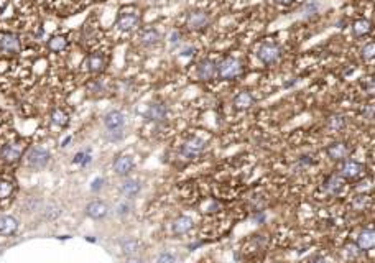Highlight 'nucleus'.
I'll use <instances>...</instances> for the list:
<instances>
[{
	"mask_svg": "<svg viewBox=\"0 0 375 263\" xmlns=\"http://www.w3.org/2000/svg\"><path fill=\"white\" fill-rule=\"evenodd\" d=\"M244 71V66L242 63L234 56H227L224 58L221 63L217 64V76L224 81H234L242 74Z\"/></svg>",
	"mask_w": 375,
	"mask_h": 263,
	"instance_id": "1",
	"label": "nucleus"
},
{
	"mask_svg": "<svg viewBox=\"0 0 375 263\" xmlns=\"http://www.w3.org/2000/svg\"><path fill=\"white\" fill-rule=\"evenodd\" d=\"M51 160V153L41 148V146H35V148H30L27 157H25V165L31 169H41L46 168Z\"/></svg>",
	"mask_w": 375,
	"mask_h": 263,
	"instance_id": "2",
	"label": "nucleus"
},
{
	"mask_svg": "<svg viewBox=\"0 0 375 263\" xmlns=\"http://www.w3.org/2000/svg\"><path fill=\"white\" fill-rule=\"evenodd\" d=\"M257 58H259V61L263 63L265 66H273V64H277L281 58V48L273 41H265L260 45L259 51H257Z\"/></svg>",
	"mask_w": 375,
	"mask_h": 263,
	"instance_id": "3",
	"label": "nucleus"
},
{
	"mask_svg": "<svg viewBox=\"0 0 375 263\" xmlns=\"http://www.w3.org/2000/svg\"><path fill=\"white\" fill-rule=\"evenodd\" d=\"M204 148H206V143H204L202 138L191 137L181 145L179 155H181V158H184V160H194V158H198L202 151H204Z\"/></svg>",
	"mask_w": 375,
	"mask_h": 263,
	"instance_id": "4",
	"label": "nucleus"
},
{
	"mask_svg": "<svg viewBox=\"0 0 375 263\" xmlns=\"http://www.w3.org/2000/svg\"><path fill=\"white\" fill-rule=\"evenodd\" d=\"M211 25V17L202 10H193L187 13L186 17V27L191 32H204V30Z\"/></svg>",
	"mask_w": 375,
	"mask_h": 263,
	"instance_id": "5",
	"label": "nucleus"
},
{
	"mask_svg": "<svg viewBox=\"0 0 375 263\" xmlns=\"http://www.w3.org/2000/svg\"><path fill=\"white\" fill-rule=\"evenodd\" d=\"M138 25H140V15L137 12L129 10V12H120L119 15H117L115 27L123 33L134 32Z\"/></svg>",
	"mask_w": 375,
	"mask_h": 263,
	"instance_id": "6",
	"label": "nucleus"
},
{
	"mask_svg": "<svg viewBox=\"0 0 375 263\" xmlns=\"http://www.w3.org/2000/svg\"><path fill=\"white\" fill-rule=\"evenodd\" d=\"M364 166L359 163L356 160H344L338 165V174L342 178V180H357L359 176L362 174Z\"/></svg>",
	"mask_w": 375,
	"mask_h": 263,
	"instance_id": "7",
	"label": "nucleus"
},
{
	"mask_svg": "<svg viewBox=\"0 0 375 263\" xmlns=\"http://www.w3.org/2000/svg\"><path fill=\"white\" fill-rule=\"evenodd\" d=\"M22 50V43L18 35L12 32H2L0 33V51L5 55H18Z\"/></svg>",
	"mask_w": 375,
	"mask_h": 263,
	"instance_id": "8",
	"label": "nucleus"
},
{
	"mask_svg": "<svg viewBox=\"0 0 375 263\" xmlns=\"http://www.w3.org/2000/svg\"><path fill=\"white\" fill-rule=\"evenodd\" d=\"M196 74H198V79L204 81V82H209L217 77V63L213 59H201L198 63V68H196Z\"/></svg>",
	"mask_w": 375,
	"mask_h": 263,
	"instance_id": "9",
	"label": "nucleus"
},
{
	"mask_svg": "<svg viewBox=\"0 0 375 263\" xmlns=\"http://www.w3.org/2000/svg\"><path fill=\"white\" fill-rule=\"evenodd\" d=\"M134 168H135V161L132 157H129V155H120V157H117L112 163L114 173L117 176H122V178L129 176L132 171H134Z\"/></svg>",
	"mask_w": 375,
	"mask_h": 263,
	"instance_id": "10",
	"label": "nucleus"
},
{
	"mask_svg": "<svg viewBox=\"0 0 375 263\" xmlns=\"http://www.w3.org/2000/svg\"><path fill=\"white\" fill-rule=\"evenodd\" d=\"M109 214V206L104 203V201H91V203L86 206V215L92 221H102L107 217Z\"/></svg>",
	"mask_w": 375,
	"mask_h": 263,
	"instance_id": "11",
	"label": "nucleus"
},
{
	"mask_svg": "<svg viewBox=\"0 0 375 263\" xmlns=\"http://www.w3.org/2000/svg\"><path fill=\"white\" fill-rule=\"evenodd\" d=\"M23 155V146L17 143H9L4 145L2 150H0V158H2L5 163H17Z\"/></svg>",
	"mask_w": 375,
	"mask_h": 263,
	"instance_id": "12",
	"label": "nucleus"
},
{
	"mask_svg": "<svg viewBox=\"0 0 375 263\" xmlns=\"http://www.w3.org/2000/svg\"><path fill=\"white\" fill-rule=\"evenodd\" d=\"M326 153L332 161L341 163V161L347 160V157H349V146L344 142H334L326 148Z\"/></svg>",
	"mask_w": 375,
	"mask_h": 263,
	"instance_id": "13",
	"label": "nucleus"
},
{
	"mask_svg": "<svg viewBox=\"0 0 375 263\" xmlns=\"http://www.w3.org/2000/svg\"><path fill=\"white\" fill-rule=\"evenodd\" d=\"M194 227V221L190 215H179L171 222V234L173 235H184Z\"/></svg>",
	"mask_w": 375,
	"mask_h": 263,
	"instance_id": "14",
	"label": "nucleus"
},
{
	"mask_svg": "<svg viewBox=\"0 0 375 263\" xmlns=\"http://www.w3.org/2000/svg\"><path fill=\"white\" fill-rule=\"evenodd\" d=\"M166 115H168V107L163 102H155L147 109L145 119L148 122H161L166 119Z\"/></svg>",
	"mask_w": 375,
	"mask_h": 263,
	"instance_id": "15",
	"label": "nucleus"
},
{
	"mask_svg": "<svg viewBox=\"0 0 375 263\" xmlns=\"http://www.w3.org/2000/svg\"><path fill=\"white\" fill-rule=\"evenodd\" d=\"M107 63H106V56L100 55V53H91V55L86 58V68L88 71L92 74H99L106 69Z\"/></svg>",
	"mask_w": 375,
	"mask_h": 263,
	"instance_id": "16",
	"label": "nucleus"
},
{
	"mask_svg": "<svg viewBox=\"0 0 375 263\" xmlns=\"http://www.w3.org/2000/svg\"><path fill=\"white\" fill-rule=\"evenodd\" d=\"M125 115L119 111H112L106 114L104 117V125L107 127V130H123L125 127Z\"/></svg>",
	"mask_w": 375,
	"mask_h": 263,
	"instance_id": "17",
	"label": "nucleus"
},
{
	"mask_svg": "<svg viewBox=\"0 0 375 263\" xmlns=\"http://www.w3.org/2000/svg\"><path fill=\"white\" fill-rule=\"evenodd\" d=\"M138 40L145 48H153L155 45H158L161 40V35L156 28H143L138 35Z\"/></svg>",
	"mask_w": 375,
	"mask_h": 263,
	"instance_id": "18",
	"label": "nucleus"
},
{
	"mask_svg": "<svg viewBox=\"0 0 375 263\" xmlns=\"http://www.w3.org/2000/svg\"><path fill=\"white\" fill-rule=\"evenodd\" d=\"M119 191L125 199H134L140 194V191H142V184H140L138 180H125L120 184Z\"/></svg>",
	"mask_w": 375,
	"mask_h": 263,
	"instance_id": "19",
	"label": "nucleus"
},
{
	"mask_svg": "<svg viewBox=\"0 0 375 263\" xmlns=\"http://www.w3.org/2000/svg\"><path fill=\"white\" fill-rule=\"evenodd\" d=\"M18 230V221L12 215H0V235L10 237L17 234Z\"/></svg>",
	"mask_w": 375,
	"mask_h": 263,
	"instance_id": "20",
	"label": "nucleus"
},
{
	"mask_svg": "<svg viewBox=\"0 0 375 263\" xmlns=\"http://www.w3.org/2000/svg\"><path fill=\"white\" fill-rule=\"evenodd\" d=\"M323 188H324V191L327 192V194H338V192H341L342 188H344V180H342V178L338 173H336V174H329L324 180Z\"/></svg>",
	"mask_w": 375,
	"mask_h": 263,
	"instance_id": "21",
	"label": "nucleus"
},
{
	"mask_svg": "<svg viewBox=\"0 0 375 263\" xmlns=\"http://www.w3.org/2000/svg\"><path fill=\"white\" fill-rule=\"evenodd\" d=\"M254 102H255L254 96L250 94V92H247V91L239 92V94L234 97V100H232L234 109H236V111H248L250 107L254 105Z\"/></svg>",
	"mask_w": 375,
	"mask_h": 263,
	"instance_id": "22",
	"label": "nucleus"
},
{
	"mask_svg": "<svg viewBox=\"0 0 375 263\" xmlns=\"http://www.w3.org/2000/svg\"><path fill=\"white\" fill-rule=\"evenodd\" d=\"M357 245H359V249L364 252L375 249V230H372V229L362 230L357 237Z\"/></svg>",
	"mask_w": 375,
	"mask_h": 263,
	"instance_id": "23",
	"label": "nucleus"
},
{
	"mask_svg": "<svg viewBox=\"0 0 375 263\" xmlns=\"http://www.w3.org/2000/svg\"><path fill=\"white\" fill-rule=\"evenodd\" d=\"M350 30H352V35L356 38H362V36H367L372 32V23L369 20H365V18H357V20L352 21Z\"/></svg>",
	"mask_w": 375,
	"mask_h": 263,
	"instance_id": "24",
	"label": "nucleus"
},
{
	"mask_svg": "<svg viewBox=\"0 0 375 263\" xmlns=\"http://www.w3.org/2000/svg\"><path fill=\"white\" fill-rule=\"evenodd\" d=\"M140 250H142V244L137 238H123L120 242V252L125 257H134Z\"/></svg>",
	"mask_w": 375,
	"mask_h": 263,
	"instance_id": "25",
	"label": "nucleus"
},
{
	"mask_svg": "<svg viewBox=\"0 0 375 263\" xmlns=\"http://www.w3.org/2000/svg\"><path fill=\"white\" fill-rule=\"evenodd\" d=\"M68 48V40L65 36H51L48 40V50L53 51V53H62Z\"/></svg>",
	"mask_w": 375,
	"mask_h": 263,
	"instance_id": "26",
	"label": "nucleus"
},
{
	"mask_svg": "<svg viewBox=\"0 0 375 263\" xmlns=\"http://www.w3.org/2000/svg\"><path fill=\"white\" fill-rule=\"evenodd\" d=\"M326 127L331 132H339L346 127V119H344V115H341V114H332L331 117L327 119Z\"/></svg>",
	"mask_w": 375,
	"mask_h": 263,
	"instance_id": "27",
	"label": "nucleus"
},
{
	"mask_svg": "<svg viewBox=\"0 0 375 263\" xmlns=\"http://www.w3.org/2000/svg\"><path fill=\"white\" fill-rule=\"evenodd\" d=\"M51 122L56 127L65 128V127H68V123H69V115L65 111H61V109H54L53 114H51Z\"/></svg>",
	"mask_w": 375,
	"mask_h": 263,
	"instance_id": "28",
	"label": "nucleus"
},
{
	"mask_svg": "<svg viewBox=\"0 0 375 263\" xmlns=\"http://www.w3.org/2000/svg\"><path fill=\"white\" fill-rule=\"evenodd\" d=\"M361 58L364 61H373L375 59V43L373 41L362 46V48H361Z\"/></svg>",
	"mask_w": 375,
	"mask_h": 263,
	"instance_id": "29",
	"label": "nucleus"
},
{
	"mask_svg": "<svg viewBox=\"0 0 375 263\" xmlns=\"http://www.w3.org/2000/svg\"><path fill=\"white\" fill-rule=\"evenodd\" d=\"M318 2L316 0H308L306 4H304L303 7V17L304 18H311V17H315V15L318 13Z\"/></svg>",
	"mask_w": 375,
	"mask_h": 263,
	"instance_id": "30",
	"label": "nucleus"
},
{
	"mask_svg": "<svg viewBox=\"0 0 375 263\" xmlns=\"http://www.w3.org/2000/svg\"><path fill=\"white\" fill-rule=\"evenodd\" d=\"M13 194V184L10 181H0V201L9 199Z\"/></svg>",
	"mask_w": 375,
	"mask_h": 263,
	"instance_id": "31",
	"label": "nucleus"
},
{
	"mask_svg": "<svg viewBox=\"0 0 375 263\" xmlns=\"http://www.w3.org/2000/svg\"><path fill=\"white\" fill-rule=\"evenodd\" d=\"M155 263H176V255L171 252H163L156 257Z\"/></svg>",
	"mask_w": 375,
	"mask_h": 263,
	"instance_id": "32",
	"label": "nucleus"
},
{
	"mask_svg": "<svg viewBox=\"0 0 375 263\" xmlns=\"http://www.w3.org/2000/svg\"><path fill=\"white\" fill-rule=\"evenodd\" d=\"M130 211H132V206H130L129 201H123V203L117 204V207H115V212H117V215H120V217H123V215H129Z\"/></svg>",
	"mask_w": 375,
	"mask_h": 263,
	"instance_id": "33",
	"label": "nucleus"
},
{
	"mask_svg": "<svg viewBox=\"0 0 375 263\" xmlns=\"http://www.w3.org/2000/svg\"><path fill=\"white\" fill-rule=\"evenodd\" d=\"M43 214L46 215V219H54V217H58V215H59V211L54 206H48V207H45Z\"/></svg>",
	"mask_w": 375,
	"mask_h": 263,
	"instance_id": "34",
	"label": "nucleus"
},
{
	"mask_svg": "<svg viewBox=\"0 0 375 263\" xmlns=\"http://www.w3.org/2000/svg\"><path fill=\"white\" fill-rule=\"evenodd\" d=\"M123 137V130H109V140L117 142Z\"/></svg>",
	"mask_w": 375,
	"mask_h": 263,
	"instance_id": "35",
	"label": "nucleus"
},
{
	"mask_svg": "<svg viewBox=\"0 0 375 263\" xmlns=\"http://www.w3.org/2000/svg\"><path fill=\"white\" fill-rule=\"evenodd\" d=\"M179 41H181V33H179V32H173L170 35V43L173 46L179 45Z\"/></svg>",
	"mask_w": 375,
	"mask_h": 263,
	"instance_id": "36",
	"label": "nucleus"
},
{
	"mask_svg": "<svg viewBox=\"0 0 375 263\" xmlns=\"http://www.w3.org/2000/svg\"><path fill=\"white\" fill-rule=\"evenodd\" d=\"M123 263H145V260L140 258L138 255H134V257H127V258H125Z\"/></svg>",
	"mask_w": 375,
	"mask_h": 263,
	"instance_id": "37",
	"label": "nucleus"
},
{
	"mask_svg": "<svg viewBox=\"0 0 375 263\" xmlns=\"http://www.w3.org/2000/svg\"><path fill=\"white\" fill-rule=\"evenodd\" d=\"M194 53V48H191V46H187V48H184L183 51H181V56H191Z\"/></svg>",
	"mask_w": 375,
	"mask_h": 263,
	"instance_id": "38",
	"label": "nucleus"
},
{
	"mask_svg": "<svg viewBox=\"0 0 375 263\" xmlns=\"http://www.w3.org/2000/svg\"><path fill=\"white\" fill-rule=\"evenodd\" d=\"M278 4H281V5H285V7H288V5H293V4H296L298 2V0H277Z\"/></svg>",
	"mask_w": 375,
	"mask_h": 263,
	"instance_id": "39",
	"label": "nucleus"
},
{
	"mask_svg": "<svg viewBox=\"0 0 375 263\" xmlns=\"http://www.w3.org/2000/svg\"><path fill=\"white\" fill-rule=\"evenodd\" d=\"M309 263H329L326 258H323V257H316L315 260H311Z\"/></svg>",
	"mask_w": 375,
	"mask_h": 263,
	"instance_id": "40",
	"label": "nucleus"
},
{
	"mask_svg": "<svg viewBox=\"0 0 375 263\" xmlns=\"http://www.w3.org/2000/svg\"><path fill=\"white\" fill-rule=\"evenodd\" d=\"M100 186H102V180H97L96 183H92V189H99Z\"/></svg>",
	"mask_w": 375,
	"mask_h": 263,
	"instance_id": "41",
	"label": "nucleus"
},
{
	"mask_svg": "<svg viewBox=\"0 0 375 263\" xmlns=\"http://www.w3.org/2000/svg\"><path fill=\"white\" fill-rule=\"evenodd\" d=\"M155 2H158V0H155Z\"/></svg>",
	"mask_w": 375,
	"mask_h": 263,
	"instance_id": "42",
	"label": "nucleus"
}]
</instances>
